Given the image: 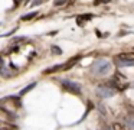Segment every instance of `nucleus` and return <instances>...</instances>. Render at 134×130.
Listing matches in <instances>:
<instances>
[{"label":"nucleus","mask_w":134,"mask_h":130,"mask_svg":"<svg viewBox=\"0 0 134 130\" xmlns=\"http://www.w3.org/2000/svg\"><path fill=\"white\" fill-rule=\"evenodd\" d=\"M19 2H20V0H16V3H19Z\"/></svg>","instance_id":"dca6fc26"},{"label":"nucleus","mask_w":134,"mask_h":130,"mask_svg":"<svg viewBox=\"0 0 134 130\" xmlns=\"http://www.w3.org/2000/svg\"><path fill=\"white\" fill-rule=\"evenodd\" d=\"M111 69V64L107 59H97L91 65V72L95 75H105Z\"/></svg>","instance_id":"f257e3e1"},{"label":"nucleus","mask_w":134,"mask_h":130,"mask_svg":"<svg viewBox=\"0 0 134 130\" xmlns=\"http://www.w3.org/2000/svg\"><path fill=\"white\" fill-rule=\"evenodd\" d=\"M111 84L114 85V88H115L117 91H121V90L125 88V87H128L127 80H125L124 77H121V75H117V77H114L113 80H111Z\"/></svg>","instance_id":"423d86ee"},{"label":"nucleus","mask_w":134,"mask_h":130,"mask_svg":"<svg viewBox=\"0 0 134 130\" xmlns=\"http://www.w3.org/2000/svg\"><path fill=\"white\" fill-rule=\"evenodd\" d=\"M115 62L118 65H133L134 64V52H125V54H120L115 58Z\"/></svg>","instance_id":"7ed1b4c3"},{"label":"nucleus","mask_w":134,"mask_h":130,"mask_svg":"<svg viewBox=\"0 0 134 130\" xmlns=\"http://www.w3.org/2000/svg\"><path fill=\"white\" fill-rule=\"evenodd\" d=\"M115 92H117V90L111 85H99L98 88H97V94L101 98H110V97H113Z\"/></svg>","instance_id":"20e7f679"},{"label":"nucleus","mask_w":134,"mask_h":130,"mask_svg":"<svg viewBox=\"0 0 134 130\" xmlns=\"http://www.w3.org/2000/svg\"><path fill=\"white\" fill-rule=\"evenodd\" d=\"M35 85H36L35 82H33V84H30V85H27L26 88H23V90H22V91H20V94H26V92L29 91V90H32V88H33V87H35Z\"/></svg>","instance_id":"f8f14e48"},{"label":"nucleus","mask_w":134,"mask_h":130,"mask_svg":"<svg viewBox=\"0 0 134 130\" xmlns=\"http://www.w3.org/2000/svg\"><path fill=\"white\" fill-rule=\"evenodd\" d=\"M113 129H114V130H127V127L121 126V124H120V123H114Z\"/></svg>","instance_id":"9d476101"},{"label":"nucleus","mask_w":134,"mask_h":130,"mask_svg":"<svg viewBox=\"0 0 134 130\" xmlns=\"http://www.w3.org/2000/svg\"><path fill=\"white\" fill-rule=\"evenodd\" d=\"M91 17H92L91 14H85V16H79L78 19H76V22H78V25H82V23H84L85 20H90Z\"/></svg>","instance_id":"1a4fd4ad"},{"label":"nucleus","mask_w":134,"mask_h":130,"mask_svg":"<svg viewBox=\"0 0 134 130\" xmlns=\"http://www.w3.org/2000/svg\"><path fill=\"white\" fill-rule=\"evenodd\" d=\"M0 130H18V127L9 123H2L0 124Z\"/></svg>","instance_id":"6e6552de"},{"label":"nucleus","mask_w":134,"mask_h":130,"mask_svg":"<svg viewBox=\"0 0 134 130\" xmlns=\"http://www.w3.org/2000/svg\"><path fill=\"white\" fill-rule=\"evenodd\" d=\"M41 3H42V0H33L32 6H38V4H41Z\"/></svg>","instance_id":"2eb2a0df"},{"label":"nucleus","mask_w":134,"mask_h":130,"mask_svg":"<svg viewBox=\"0 0 134 130\" xmlns=\"http://www.w3.org/2000/svg\"><path fill=\"white\" fill-rule=\"evenodd\" d=\"M79 58H81V56H74L71 61H68V62H65V64H59V65L51 66L49 69H46V71H45V74H51V72H55V71H66V69H71L76 62H78Z\"/></svg>","instance_id":"f03ea898"},{"label":"nucleus","mask_w":134,"mask_h":130,"mask_svg":"<svg viewBox=\"0 0 134 130\" xmlns=\"http://www.w3.org/2000/svg\"><path fill=\"white\" fill-rule=\"evenodd\" d=\"M36 14H38V12H33V13H30V14H26V16H23V17H22V20H29V19H32V17H35Z\"/></svg>","instance_id":"9b49d317"},{"label":"nucleus","mask_w":134,"mask_h":130,"mask_svg":"<svg viewBox=\"0 0 134 130\" xmlns=\"http://www.w3.org/2000/svg\"><path fill=\"white\" fill-rule=\"evenodd\" d=\"M125 127L130 130H134V116H128L125 118Z\"/></svg>","instance_id":"0eeeda50"},{"label":"nucleus","mask_w":134,"mask_h":130,"mask_svg":"<svg viewBox=\"0 0 134 130\" xmlns=\"http://www.w3.org/2000/svg\"><path fill=\"white\" fill-rule=\"evenodd\" d=\"M52 52H53V54H61V49H59V48H56V46H52Z\"/></svg>","instance_id":"4468645a"},{"label":"nucleus","mask_w":134,"mask_h":130,"mask_svg":"<svg viewBox=\"0 0 134 130\" xmlns=\"http://www.w3.org/2000/svg\"><path fill=\"white\" fill-rule=\"evenodd\" d=\"M66 3V0H55V6H62Z\"/></svg>","instance_id":"ddd939ff"},{"label":"nucleus","mask_w":134,"mask_h":130,"mask_svg":"<svg viewBox=\"0 0 134 130\" xmlns=\"http://www.w3.org/2000/svg\"><path fill=\"white\" fill-rule=\"evenodd\" d=\"M62 87H64L68 92H72V94H75V95L81 94V85L76 84V82H74V81L64 80V81H62Z\"/></svg>","instance_id":"39448f33"}]
</instances>
